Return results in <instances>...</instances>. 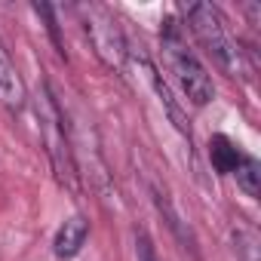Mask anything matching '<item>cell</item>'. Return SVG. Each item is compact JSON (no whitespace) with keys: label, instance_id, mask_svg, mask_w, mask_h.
Returning a JSON list of instances; mask_svg holds the SVG:
<instances>
[{"label":"cell","instance_id":"1","mask_svg":"<svg viewBox=\"0 0 261 261\" xmlns=\"http://www.w3.org/2000/svg\"><path fill=\"white\" fill-rule=\"evenodd\" d=\"M160 43H163V53H166V62L178 80V86L185 89L188 101L203 108L215 98V86H212V77L209 71L203 68V62L194 56V49L188 46L185 40V31L175 19H166L163 28H160Z\"/></svg>","mask_w":261,"mask_h":261},{"label":"cell","instance_id":"5","mask_svg":"<svg viewBox=\"0 0 261 261\" xmlns=\"http://www.w3.org/2000/svg\"><path fill=\"white\" fill-rule=\"evenodd\" d=\"M25 98H28V92H25L22 74L13 65L4 40H0V101H4L7 108H13V111H19V108H25Z\"/></svg>","mask_w":261,"mask_h":261},{"label":"cell","instance_id":"10","mask_svg":"<svg viewBox=\"0 0 261 261\" xmlns=\"http://www.w3.org/2000/svg\"><path fill=\"white\" fill-rule=\"evenodd\" d=\"M237 252H243V261H258L255 258V252H258V243H255V237L252 233H237Z\"/></svg>","mask_w":261,"mask_h":261},{"label":"cell","instance_id":"8","mask_svg":"<svg viewBox=\"0 0 261 261\" xmlns=\"http://www.w3.org/2000/svg\"><path fill=\"white\" fill-rule=\"evenodd\" d=\"M233 175H237V185L246 191V197H258L261 194V166H258L255 157H243L240 166L233 169Z\"/></svg>","mask_w":261,"mask_h":261},{"label":"cell","instance_id":"11","mask_svg":"<svg viewBox=\"0 0 261 261\" xmlns=\"http://www.w3.org/2000/svg\"><path fill=\"white\" fill-rule=\"evenodd\" d=\"M136 255H139V261H157V252L145 230H139V237H136Z\"/></svg>","mask_w":261,"mask_h":261},{"label":"cell","instance_id":"9","mask_svg":"<svg viewBox=\"0 0 261 261\" xmlns=\"http://www.w3.org/2000/svg\"><path fill=\"white\" fill-rule=\"evenodd\" d=\"M154 200H157V209L166 215V221H169V227L178 233V240L185 243V249H194V237H191V230H185L181 227V218H178V212L172 209V203H169V197L166 194H160V191H154Z\"/></svg>","mask_w":261,"mask_h":261},{"label":"cell","instance_id":"7","mask_svg":"<svg viewBox=\"0 0 261 261\" xmlns=\"http://www.w3.org/2000/svg\"><path fill=\"white\" fill-rule=\"evenodd\" d=\"M209 157H212V166H215L218 172L233 175V169L240 166V160H243L246 154H240V148H237L230 139L215 136V139H212V145H209Z\"/></svg>","mask_w":261,"mask_h":261},{"label":"cell","instance_id":"2","mask_svg":"<svg viewBox=\"0 0 261 261\" xmlns=\"http://www.w3.org/2000/svg\"><path fill=\"white\" fill-rule=\"evenodd\" d=\"M188 28L194 31L197 43L206 49V56L227 74V77H243V53L237 46V40L230 37L221 13L212 4H191L188 7Z\"/></svg>","mask_w":261,"mask_h":261},{"label":"cell","instance_id":"3","mask_svg":"<svg viewBox=\"0 0 261 261\" xmlns=\"http://www.w3.org/2000/svg\"><path fill=\"white\" fill-rule=\"evenodd\" d=\"M37 111H40V126H43V145H46L49 163L56 169V178L68 191H77V166H74V157H71V145H68L65 123H62V108L53 95V86L43 89V101H40Z\"/></svg>","mask_w":261,"mask_h":261},{"label":"cell","instance_id":"4","mask_svg":"<svg viewBox=\"0 0 261 261\" xmlns=\"http://www.w3.org/2000/svg\"><path fill=\"white\" fill-rule=\"evenodd\" d=\"M86 34H89V40H92V46H95V56H98L108 68L123 71L126 43H123V34H120L117 22H114L105 10H98V7H92V10H89Z\"/></svg>","mask_w":261,"mask_h":261},{"label":"cell","instance_id":"6","mask_svg":"<svg viewBox=\"0 0 261 261\" xmlns=\"http://www.w3.org/2000/svg\"><path fill=\"white\" fill-rule=\"evenodd\" d=\"M86 237H89V221H86L83 215H71V218L59 227V233H56V240H53L56 258H74V255L83 249Z\"/></svg>","mask_w":261,"mask_h":261}]
</instances>
